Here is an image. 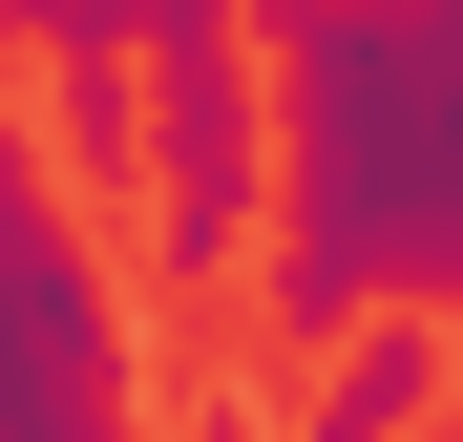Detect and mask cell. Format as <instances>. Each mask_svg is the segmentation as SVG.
Here are the masks:
<instances>
[{"instance_id":"7a4b0ae2","label":"cell","mask_w":463,"mask_h":442,"mask_svg":"<svg viewBox=\"0 0 463 442\" xmlns=\"http://www.w3.org/2000/svg\"><path fill=\"white\" fill-rule=\"evenodd\" d=\"M127 400H147V358H127V274L63 232L43 127L0 106V442H106Z\"/></svg>"},{"instance_id":"277c9868","label":"cell","mask_w":463,"mask_h":442,"mask_svg":"<svg viewBox=\"0 0 463 442\" xmlns=\"http://www.w3.org/2000/svg\"><path fill=\"white\" fill-rule=\"evenodd\" d=\"M463 400V337H442V295H379L358 337H317V442H401Z\"/></svg>"},{"instance_id":"8992f818","label":"cell","mask_w":463,"mask_h":442,"mask_svg":"<svg viewBox=\"0 0 463 442\" xmlns=\"http://www.w3.org/2000/svg\"><path fill=\"white\" fill-rule=\"evenodd\" d=\"M442 421H463V400H442Z\"/></svg>"},{"instance_id":"3957f363","label":"cell","mask_w":463,"mask_h":442,"mask_svg":"<svg viewBox=\"0 0 463 442\" xmlns=\"http://www.w3.org/2000/svg\"><path fill=\"white\" fill-rule=\"evenodd\" d=\"M232 42H147V274L169 295H232V253H274V190H295V147H274L295 106Z\"/></svg>"},{"instance_id":"5b68a950","label":"cell","mask_w":463,"mask_h":442,"mask_svg":"<svg viewBox=\"0 0 463 442\" xmlns=\"http://www.w3.org/2000/svg\"><path fill=\"white\" fill-rule=\"evenodd\" d=\"M43 147L63 190H147V63H43Z\"/></svg>"},{"instance_id":"6da1fadb","label":"cell","mask_w":463,"mask_h":442,"mask_svg":"<svg viewBox=\"0 0 463 442\" xmlns=\"http://www.w3.org/2000/svg\"><path fill=\"white\" fill-rule=\"evenodd\" d=\"M295 190L253 253V337L317 358L379 295H463V0H274Z\"/></svg>"}]
</instances>
